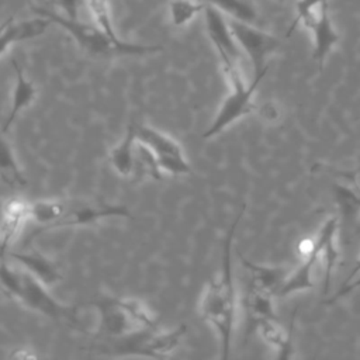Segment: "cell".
<instances>
[{"mask_svg":"<svg viewBox=\"0 0 360 360\" xmlns=\"http://www.w3.org/2000/svg\"><path fill=\"white\" fill-rule=\"evenodd\" d=\"M245 205L238 212L235 221L228 229L222 245V262L221 270L215 278L210 280L207 287L202 291L200 300V315L210 323L219 339L221 346V359L226 360L229 357L232 336L236 322L238 312V297L236 287L233 281L232 270V243L238 224L243 215Z\"/></svg>","mask_w":360,"mask_h":360,"instance_id":"6da1fadb","label":"cell"},{"mask_svg":"<svg viewBox=\"0 0 360 360\" xmlns=\"http://www.w3.org/2000/svg\"><path fill=\"white\" fill-rule=\"evenodd\" d=\"M0 283L8 300H17L27 308L53 321L65 322L79 329L82 326L77 307L65 305L48 292V287L22 267H11L6 259L0 260Z\"/></svg>","mask_w":360,"mask_h":360,"instance_id":"7a4b0ae2","label":"cell"},{"mask_svg":"<svg viewBox=\"0 0 360 360\" xmlns=\"http://www.w3.org/2000/svg\"><path fill=\"white\" fill-rule=\"evenodd\" d=\"M37 15L48 18L51 22L62 27L69 32L73 39L84 49L87 53L94 56H122V55H149L160 52L163 48L160 45H143L134 44L114 38L104 32L96 24L82 22L79 18H69L53 10L45 7H32Z\"/></svg>","mask_w":360,"mask_h":360,"instance_id":"3957f363","label":"cell"},{"mask_svg":"<svg viewBox=\"0 0 360 360\" xmlns=\"http://www.w3.org/2000/svg\"><path fill=\"white\" fill-rule=\"evenodd\" d=\"M98 314L97 335L105 340L122 339L155 328L156 316L139 300L101 297L93 302Z\"/></svg>","mask_w":360,"mask_h":360,"instance_id":"277c9868","label":"cell"},{"mask_svg":"<svg viewBox=\"0 0 360 360\" xmlns=\"http://www.w3.org/2000/svg\"><path fill=\"white\" fill-rule=\"evenodd\" d=\"M187 332V325H179L166 332H158L155 328L114 340H105L94 346V352L101 356H139L152 359L169 357L180 345Z\"/></svg>","mask_w":360,"mask_h":360,"instance_id":"5b68a950","label":"cell"},{"mask_svg":"<svg viewBox=\"0 0 360 360\" xmlns=\"http://www.w3.org/2000/svg\"><path fill=\"white\" fill-rule=\"evenodd\" d=\"M266 73L253 76L252 82L246 84L240 69L226 73L231 90L219 105L210 127L202 132L204 139H211L225 131L228 127L239 121L240 118L252 114L257 110L255 104V93Z\"/></svg>","mask_w":360,"mask_h":360,"instance_id":"8992f818","label":"cell"},{"mask_svg":"<svg viewBox=\"0 0 360 360\" xmlns=\"http://www.w3.org/2000/svg\"><path fill=\"white\" fill-rule=\"evenodd\" d=\"M135 136L152 150L163 174L183 176L191 173V166L173 136L145 124H135Z\"/></svg>","mask_w":360,"mask_h":360,"instance_id":"52a82bcc","label":"cell"},{"mask_svg":"<svg viewBox=\"0 0 360 360\" xmlns=\"http://www.w3.org/2000/svg\"><path fill=\"white\" fill-rule=\"evenodd\" d=\"M228 22L240 51H243L250 60L253 76L267 73V59L280 46L278 38L253 27L250 22H245L236 18H229Z\"/></svg>","mask_w":360,"mask_h":360,"instance_id":"ba28073f","label":"cell"},{"mask_svg":"<svg viewBox=\"0 0 360 360\" xmlns=\"http://www.w3.org/2000/svg\"><path fill=\"white\" fill-rule=\"evenodd\" d=\"M204 21L207 34L218 52V56L222 63V69L226 73L233 72L239 68L240 48L233 38L228 20L224 17V13L217 7L207 4L204 6Z\"/></svg>","mask_w":360,"mask_h":360,"instance_id":"9c48e42d","label":"cell"},{"mask_svg":"<svg viewBox=\"0 0 360 360\" xmlns=\"http://www.w3.org/2000/svg\"><path fill=\"white\" fill-rule=\"evenodd\" d=\"M302 24L311 31L314 41L312 58L316 62L319 72H322L328 55L339 42V34L335 30L329 17L328 1L323 3L316 11H314L311 17L307 18Z\"/></svg>","mask_w":360,"mask_h":360,"instance_id":"30bf717a","label":"cell"},{"mask_svg":"<svg viewBox=\"0 0 360 360\" xmlns=\"http://www.w3.org/2000/svg\"><path fill=\"white\" fill-rule=\"evenodd\" d=\"M108 218H131V211L122 204H73V207H68L63 217L53 224L49 231L89 225Z\"/></svg>","mask_w":360,"mask_h":360,"instance_id":"8fae6325","label":"cell"},{"mask_svg":"<svg viewBox=\"0 0 360 360\" xmlns=\"http://www.w3.org/2000/svg\"><path fill=\"white\" fill-rule=\"evenodd\" d=\"M30 201L13 197L6 201L0 218V260L8 256L10 248L20 235L24 224L30 221Z\"/></svg>","mask_w":360,"mask_h":360,"instance_id":"7c38bea8","label":"cell"},{"mask_svg":"<svg viewBox=\"0 0 360 360\" xmlns=\"http://www.w3.org/2000/svg\"><path fill=\"white\" fill-rule=\"evenodd\" d=\"M51 21L45 17L37 15L27 20H15L13 15L0 22V56L15 42L41 37Z\"/></svg>","mask_w":360,"mask_h":360,"instance_id":"4fadbf2b","label":"cell"},{"mask_svg":"<svg viewBox=\"0 0 360 360\" xmlns=\"http://www.w3.org/2000/svg\"><path fill=\"white\" fill-rule=\"evenodd\" d=\"M11 65L14 69V75H15V82H14V87H13V93H11V105H10V111L7 118L4 120V124L1 127V132L6 134L10 127L13 125V122L17 120L18 114L27 108L28 105L32 104V101L37 97V89L34 87L32 82L28 80L24 76V72L20 66V63L15 59H11Z\"/></svg>","mask_w":360,"mask_h":360,"instance_id":"5bb4252c","label":"cell"},{"mask_svg":"<svg viewBox=\"0 0 360 360\" xmlns=\"http://www.w3.org/2000/svg\"><path fill=\"white\" fill-rule=\"evenodd\" d=\"M336 231H338V218L330 217L322 224L318 235L315 236V245H316V249L319 253V259L325 267L323 292H328V290H329L332 271H333V267L339 257V252H338V248L335 243Z\"/></svg>","mask_w":360,"mask_h":360,"instance_id":"9a60e30c","label":"cell"},{"mask_svg":"<svg viewBox=\"0 0 360 360\" xmlns=\"http://www.w3.org/2000/svg\"><path fill=\"white\" fill-rule=\"evenodd\" d=\"M8 257L42 281L46 287H51L62 280V274L55 263L38 252H8Z\"/></svg>","mask_w":360,"mask_h":360,"instance_id":"2e32d148","label":"cell"},{"mask_svg":"<svg viewBox=\"0 0 360 360\" xmlns=\"http://www.w3.org/2000/svg\"><path fill=\"white\" fill-rule=\"evenodd\" d=\"M321 262L319 253L315 245L314 252L302 259V262L292 270L288 271L284 283L278 288L276 297H287L297 291H305L314 285V269Z\"/></svg>","mask_w":360,"mask_h":360,"instance_id":"e0dca14e","label":"cell"},{"mask_svg":"<svg viewBox=\"0 0 360 360\" xmlns=\"http://www.w3.org/2000/svg\"><path fill=\"white\" fill-rule=\"evenodd\" d=\"M240 262L243 267L250 273V287L270 292L273 295L277 294L278 288L281 287L290 271L285 267H270L256 264L243 256H240Z\"/></svg>","mask_w":360,"mask_h":360,"instance_id":"ac0fdd59","label":"cell"},{"mask_svg":"<svg viewBox=\"0 0 360 360\" xmlns=\"http://www.w3.org/2000/svg\"><path fill=\"white\" fill-rule=\"evenodd\" d=\"M68 204L62 200H37L30 201L28 215L30 221L35 222L39 228L31 233V238L39 232L49 231L53 224H56L68 210Z\"/></svg>","mask_w":360,"mask_h":360,"instance_id":"d6986e66","label":"cell"},{"mask_svg":"<svg viewBox=\"0 0 360 360\" xmlns=\"http://www.w3.org/2000/svg\"><path fill=\"white\" fill-rule=\"evenodd\" d=\"M135 124H129L122 139L110 152V163L112 169L122 177L131 179L134 170V156H135Z\"/></svg>","mask_w":360,"mask_h":360,"instance_id":"ffe728a7","label":"cell"},{"mask_svg":"<svg viewBox=\"0 0 360 360\" xmlns=\"http://www.w3.org/2000/svg\"><path fill=\"white\" fill-rule=\"evenodd\" d=\"M262 339L278 352V357H290L292 354V328L284 332L277 319H260L255 323Z\"/></svg>","mask_w":360,"mask_h":360,"instance_id":"44dd1931","label":"cell"},{"mask_svg":"<svg viewBox=\"0 0 360 360\" xmlns=\"http://www.w3.org/2000/svg\"><path fill=\"white\" fill-rule=\"evenodd\" d=\"M0 180L8 187H24L27 179L15 159V155L0 131Z\"/></svg>","mask_w":360,"mask_h":360,"instance_id":"7402d4cb","label":"cell"},{"mask_svg":"<svg viewBox=\"0 0 360 360\" xmlns=\"http://www.w3.org/2000/svg\"><path fill=\"white\" fill-rule=\"evenodd\" d=\"M131 179L134 180H143V179H150V180H162L163 179V172L160 170L158 160L152 150L145 146L142 142L136 139L135 143V156H134V170Z\"/></svg>","mask_w":360,"mask_h":360,"instance_id":"603a6c76","label":"cell"},{"mask_svg":"<svg viewBox=\"0 0 360 360\" xmlns=\"http://www.w3.org/2000/svg\"><path fill=\"white\" fill-rule=\"evenodd\" d=\"M273 294L260 291L256 288H249L245 298V307L249 318L256 323L260 319H277L273 305Z\"/></svg>","mask_w":360,"mask_h":360,"instance_id":"cb8c5ba5","label":"cell"},{"mask_svg":"<svg viewBox=\"0 0 360 360\" xmlns=\"http://www.w3.org/2000/svg\"><path fill=\"white\" fill-rule=\"evenodd\" d=\"M204 6L205 3L200 0H170L167 4L170 24L177 28L187 25L204 10Z\"/></svg>","mask_w":360,"mask_h":360,"instance_id":"d4e9b609","label":"cell"},{"mask_svg":"<svg viewBox=\"0 0 360 360\" xmlns=\"http://www.w3.org/2000/svg\"><path fill=\"white\" fill-rule=\"evenodd\" d=\"M202 1L228 14L229 18H236L250 24H253L257 18V14L253 6L246 0H202Z\"/></svg>","mask_w":360,"mask_h":360,"instance_id":"484cf974","label":"cell"},{"mask_svg":"<svg viewBox=\"0 0 360 360\" xmlns=\"http://www.w3.org/2000/svg\"><path fill=\"white\" fill-rule=\"evenodd\" d=\"M335 194L339 208L345 217L353 215L360 210V188L336 184Z\"/></svg>","mask_w":360,"mask_h":360,"instance_id":"4316f807","label":"cell"},{"mask_svg":"<svg viewBox=\"0 0 360 360\" xmlns=\"http://www.w3.org/2000/svg\"><path fill=\"white\" fill-rule=\"evenodd\" d=\"M87 6H89V10H90L94 24L97 27H100L104 32H107L108 35L117 38L118 35L115 34V30H114L112 21H111L108 0H87Z\"/></svg>","mask_w":360,"mask_h":360,"instance_id":"83f0119b","label":"cell"},{"mask_svg":"<svg viewBox=\"0 0 360 360\" xmlns=\"http://www.w3.org/2000/svg\"><path fill=\"white\" fill-rule=\"evenodd\" d=\"M326 1L328 0H298V3H297V14H298V17H297L295 22L291 25V28L288 30V35L291 34V31L294 30L297 22H300V21L304 22L307 18L311 17V14L314 11H316Z\"/></svg>","mask_w":360,"mask_h":360,"instance_id":"f1b7e54d","label":"cell"},{"mask_svg":"<svg viewBox=\"0 0 360 360\" xmlns=\"http://www.w3.org/2000/svg\"><path fill=\"white\" fill-rule=\"evenodd\" d=\"M83 0H49L48 4L59 7L63 15L69 18H79V7Z\"/></svg>","mask_w":360,"mask_h":360,"instance_id":"f546056e","label":"cell"},{"mask_svg":"<svg viewBox=\"0 0 360 360\" xmlns=\"http://www.w3.org/2000/svg\"><path fill=\"white\" fill-rule=\"evenodd\" d=\"M295 249H297L300 257L305 259L315 249V238H302V239H300V242L297 243Z\"/></svg>","mask_w":360,"mask_h":360,"instance_id":"4dcf8cb0","label":"cell"},{"mask_svg":"<svg viewBox=\"0 0 360 360\" xmlns=\"http://www.w3.org/2000/svg\"><path fill=\"white\" fill-rule=\"evenodd\" d=\"M360 287V277L359 278H356L354 281H350V283H346L329 301H328V304H330V302H333V301H336V300H339V298H342V297H345V295H347L349 292H352L353 290H356V288H359Z\"/></svg>","mask_w":360,"mask_h":360,"instance_id":"1f68e13d","label":"cell"},{"mask_svg":"<svg viewBox=\"0 0 360 360\" xmlns=\"http://www.w3.org/2000/svg\"><path fill=\"white\" fill-rule=\"evenodd\" d=\"M335 174L336 176H340V177H345V179H352V180H356V176L360 174V167L354 172H343V170H335Z\"/></svg>","mask_w":360,"mask_h":360,"instance_id":"d6a6232c","label":"cell"},{"mask_svg":"<svg viewBox=\"0 0 360 360\" xmlns=\"http://www.w3.org/2000/svg\"><path fill=\"white\" fill-rule=\"evenodd\" d=\"M359 271H360V257H359V260H357V263H356V266L353 267V270L350 271V274L346 277V281H345V284L346 283H350L357 274H359Z\"/></svg>","mask_w":360,"mask_h":360,"instance_id":"836d02e7","label":"cell"},{"mask_svg":"<svg viewBox=\"0 0 360 360\" xmlns=\"http://www.w3.org/2000/svg\"><path fill=\"white\" fill-rule=\"evenodd\" d=\"M0 294L3 295V297H6L7 300H8V295H7V292H6V290H4V287L1 285V283H0Z\"/></svg>","mask_w":360,"mask_h":360,"instance_id":"e575fe53","label":"cell"},{"mask_svg":"<svg viewBox=\"0 0 360 360\" xmlns=\"http://www.w3.org/2000/svg\"><path fill=\"white\" fill-rule=\"evenodd\" d=\"M277 1H284V0H277Z\"/></svg>","mask_w":360,"mask_h":360,"instance_id":"d590c367","label":"cell"}]
</instances>
